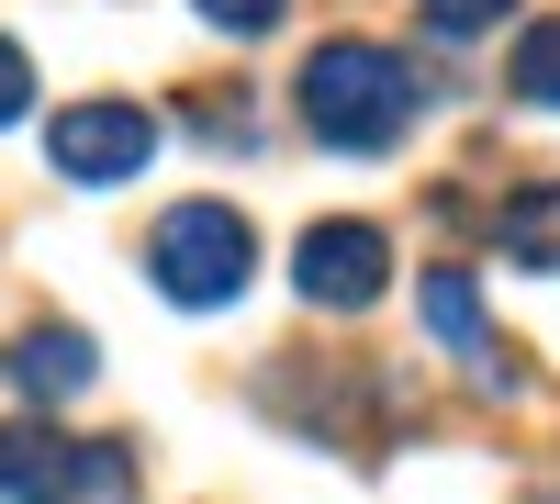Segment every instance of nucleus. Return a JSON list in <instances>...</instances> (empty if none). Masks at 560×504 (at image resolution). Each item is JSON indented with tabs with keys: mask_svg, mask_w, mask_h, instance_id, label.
<instances>
[{
	"mask_svg": "<svg viewBox=\"0 0 560 504\" xmlns=\"http://www.w3.org/2000/svg\"><path fill=\"white\" fill-rule=\"evenodd\" d=\"M292 102H303V134H314V146H337V157H393L404 124H415V102H427V79H415L393 45L337 34V45H314V57H303Z\"/></svg>",
	"mask_w": 560,
	"mask_h": 504,
	"instance_id": "obj_1",
	"label": "nucleus"
},
{
	"mask_svg": "<svg viewBox=\"0 0 560 504\" xmlns=\"http://www.w3.org/2000/svg\"><path fill=\"white\" fill-rule=\"evenodd\" d=\"M147 281L179 303V314H224L247 281H258V224L236 202H168L147 224Z\"/></svg>",
	"mask_w": 560,
	"mask_h": 504,
	"instance_id": "obj_2",
	"label": "nucleus"
},
{
	"mask_svg": "<svg viewBox=\"0 0 560 504\" xmlns=\"http://www.w3.org/2000/svg\"><path fill=\"white\" fill-rule=\"evenodd\" d=\"M382 281H393V236H382V224H359V213L303 224V247H292V292H303L314 314H370V303H382Z\"/></svg>",
	"mask_w": 560,
	"mask_h": 504,
	"instance_id": "obj_3",
	"label": "nucleus"
},
{
	"mask_svg": "<svg viewBox=\"0 0 560 504\" xmlns=\"http://www.w3.org/2000/svg\"><path fill=\"white\" fill-rule=\"evenodd\" d=\"M45 157H57V179H79V191H124V179L158 157V113L147 102H68L45 124Z\"/></svg>",
	"mask_w": 560,
	"mask_h": 504,
	"instance_id": "obj_4",
	"label": "nucleus"
},
{
	"mask_svg": "<svg viewBox=\"0 0 560 504\" xmlns=\"http://www.w3.org/2000/svg\"><path fill=\"white\" fill-rule=\"evenodd\" d=\"M90 493V437H57V426H0V504H79Z\"/></svg>",
	"mask_w": 560,
	"mask_h": 504,
	"instance_id": "obj_5",
	"label": "nucleus"
},
{
	"mask_svg": "<svg viewBox=\"0 0 560 504\" xmlns=\"http://www.w3.org/2000/svg\"><path fill=\"white\" fill-rule=\"evenodd\" d=\"M415 314H427V337H438L448 359H471V371H482L493 392L516 382V371H504V359H493V326H482V281H471V269H459V258H438L427 281H415Z\"/></svg>",
	"mask_w": 560,
	"mask_h": 504,
	"instance_id": "obj_6",
	"label": "nucleus"
},
{
	"mask_svg": "<svg viewBox=\"0 0 560 504\" xmlns=\"http://www.w3.org/2000/svg\"><path fill=\"white\" fill-rule=\"evenodd\" d=\"M90 371H102V348H90L79 326H23L12 348H0V382H12V392H34V403L90 392Z\"/></svg>",
	"mask_w": 560,
	"mask_h": 504,
	"instance_id": "obj_7",
	"label": "nucleus"
},
{
	"mask_svg": "<svg viewBox=\"0 0 560 504\" xmlns=\"http://www.w3.org/2000/svg\"><path fill=\"white\" fill-rule=\"evenodd\" d=\"M493 247L516 258V269H549V281H560V179H527V191H504Z\"/></svg>",
	"mask_w": 560,
	"mask_h": 504,
	"instance_id": "obj_8",
	"label": "nucleus"
},
{
	"mask_svg": "<svg viewBox=\"0 0 560 504\" xmlns=\"http://www.w3.org/2000/svg\"><path fill=\"white\" fill-rule=\"evenodd\" d=\"M504 90H516V102H538V113H560V12L516 34V57H504Z\"/></svg>",
	"mask_w": 560,
	"mask_h": 504,
	"instance_id": "obj_9",
	"label": "nucleus"
},
{
	"mask_svg": "<svg viewBox=\"0 0 560 504\" xmlns=\"http://www.w3.org/2000/svg\"><path fill=\"white\" fill-rule=\"evenodd\" d=\"M415 12H427V34H448V45H459V34H493L516 0H415Z\"/></svg>",
	"mask_w": 560,
	"mask_h": 504,
	"instance_id": "obj_10",
	"label": "nucleus"
},
{
	"mask_svg": "<svg viewBox=\"0 0 560 504\" xmlns=\"http://www.w3.org/2000/svg\"><path fill=\"white\" fill-rule=\"evenodd\" d=\"M191 12H202L213 34H269L280 12H292V0H191Z\"/></svg>",
	"mask_w": 560,
	"mask_h": 504,
	"instance_id": "obj_11",
	"label": "nucleus"
},
{
	"mask_svg": "<svg viewBox=\"0 0 560 504\" xmlns=\"http://www.w3.org/2000/svg\"><path fill=\"white\" fill-rule=\"evenodd\" d=\"M23 113H34V57L0 34V124H23Z\"/></svg>",
	"mask_w": 560,
	"mask_h": 504,
	"instance_id": "obj_12",
	"label": "nucleus"
}]
</instances>
